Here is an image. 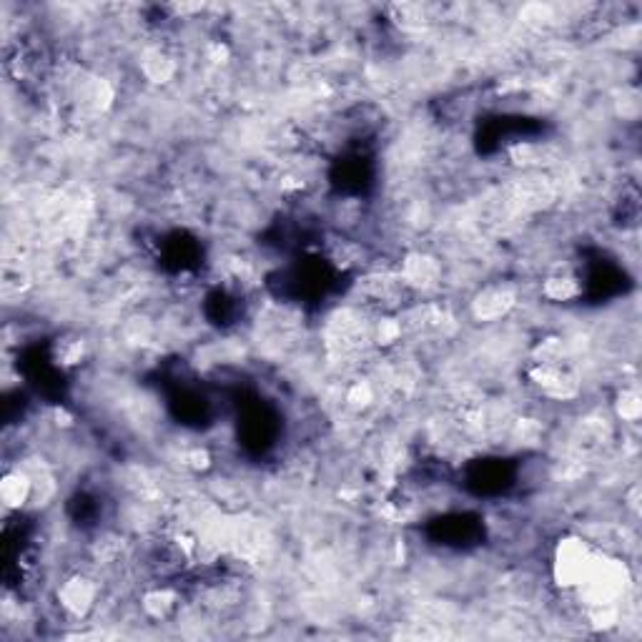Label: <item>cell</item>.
Wrapping results in <instances>:
<instances>
[{
  "mask_svg": "<svg viewBox=\"0 0 642 642\" xmlns=\"http://www.w3.org/2000/svg\"><path fill=\"white\" fill-rule=\"evenodd\" d=\"M597 552L592 550V542L585 537L567 535L562 537L552 552V577L562 590H575L585 580L592 560Z\"/></svg>",
  "mask_w": 642,
  "mask_h": 642,
  "instance_id": "obj_2",
  "label": "cell"
},
{
  "mask_svg": "<svg viewBox=\"0 0 642 642\" xmlns=\"http://www.w3.org/2000/svg\"><path fill=\"white\" fill-rule=\"evenodd\" d=\"M374 402H377V389H374V384H369L367 379L352 382L347 387V392H344V407L354 414L367 412V409L374 407Z\"/></svg>",
  "mask_w": 642,
  "mask_h": 642,
  "instance_id": "obj_9",
  "label": "cell"
},
{
  "mask_svg": "<svg viewBox=\"0 0 642 642\" xmlns=\"http://www.w3.org/2000/svg\"><path fill=\"white\" fill-rule=\"evenodd\" d=\"M33 497V479L23 464L8 467L0 482V502L8 512H23L31 507Z\"/></svg>",
  "mask_w": 642,
  "mask_h": 642,
  "instance_id": "obj_5",
  "label": "cell"
},
{
  "mask_svg": "<svg viewBox=\"0 0 642 642\" xmlns=\"http://www.w3.org/2000/svg\"><path fill=\"white\" fill-rule=\"evenodd\" d=\"M580 291H582L580 281H577L572 274H567V271H557V274L547 276L545 284H542V296L550 301H557V304H565V301L577 299Z\"/></svg>",
  "mask_w": 642,
  "mask_h": 642,
  "instance_id": "obj_8",
  "label": "cell"
},
{
  "mask_svg": "<svg viewBox=\"0 0 642 642\" xmlns=\"http://www.w3.org/2000/svg\"><path fill=\"white\" fill-rule=\"evenodd\" d=\"M138 73L143 76V81L151 83V86H166L176 78L179 73V63H176V56L164 46H151L141 53V61H138Z\"/></svg>",
  "mask_w": 642,
  "mask_h": 642,
  "instance_id": "obj_6",
  "label": "cell"
},
{
  "mask_svg": "<svg viewBox=\"0 0 642 642\" xmlns=\"http://www.w3.org/2000/svg\"><path fill=\"white\" fill-rule=\"evenodd\" d=\"M58 612L73 622H81L91 615L101 602V582L86 570H73L71 575L63 577L58 587L53 590Z\"/></svg>",
  "mask_w": 642,
  "mask_h": 642,
  "instance_id": "obj_1",
  "label": "cell"
},
{
  "mask_svg": "<svg viewBox=\"0 0 642 642\" xmlns=\"http://www.w3.org/2000/svg\"><path fill=\"white\" fill-rule=\"evenodd\" d=\"M181 595L169 585H148L141 595V612L151 622H166L179 612Z\"/></svg>",
  "mask_w": 642,
  "mask_h": 642,
  "instance_id": "obj_7",
  "label": "cell"
},
{
  "mask_svg": "<svg viewBox=\"0 0 642 642\" xmlns=\"http://www.w3.org/2000/svg\"><path fill=\"white\" fill-rule=\"evenodd\" d=\"M642 412L640 394H637L635 387H622L615 397V417L620 419L622 424H637Z\"/></svg>",
  "mask_w": 642,
  "mask_h": 642,
  "instance_id": "obj_10",
  "label": "cell"
},
{
  "mask_svg": "<svg viewBox=\"0 0 642 642\" xmlns=\"http://www.w3.org/2000/svg\"><path fill=\"white\" fill-rule=\"evenodd\" d=\"M517 291L512 286L495 281V284L479 286L469 299V314L479 324H495V321L507 319L517 309Z\"/></svg>",
  "mask_w": 642,
  "mask_h": 642,
  "instance_id": "obj_3",
  "label": "cell"
},
{
  "mask_svg": "<svg viewBox=\"0 0 642 642\" xmlns=\"http://www.w3.org/2000/svg\"><path fill=\"white\" fill-rule=\"evenodd\" d=\"M399 279L409 291H432L442 284V261L427 251H409L399 264Z\"/></svg>",
  "mask_w": 642,
  "mask_h": 642,
  "instance_id": "obj_4",
  "label": "cell"
}]
</instances>
